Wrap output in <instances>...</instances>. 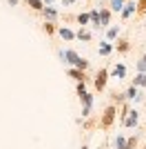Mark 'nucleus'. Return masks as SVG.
<instances>
[{
  "instance_id": "f257e3e1",
  "label": "nucleus",
  "mask_w": 146,
  "mask_h": 149,
  "mask_svg": "<svg viewBox=\"0 0 146 149\" xmlns=\"http://www.w3.org/2000/svg\"><path fill=\"white\" fill-rule=\"evenodd\" d=\"M115 118V107H109L106 111H104V118H102V127H109Z\"/></svg>"
},
{
  "instance_id": "f03ea898",
  "label": "nucleus",
  "mask_w": 146,
  "mask_h": 149,
  "mask_svg": "<svg viewBox=\"0 0 146 149\" xmlns=\"http://www.w3.org/2000/svg\"><path fill=\"white\" fill-rule=\"evenodd\" d=\"M104 82H106V71H100V74H97V78H95V87L102 89Z\"/></svg>"
},
{
  "instance_id": "7ed1b4c3",
  "label": "nucleus",
  "mask_w": 146,
  "mask_h": 149,
  "mask_svg": "<svg viewBox=\"0 0 146 149\" xmlns=\"http://www.w3.org/2000/svg\"><path fill=\"white\" fill-rule=\"evenodd\" d=\"M135 123H137V113L133 111V116H131V118L126 120V125H128V127H131V125H135Z\"/></svg>"
},
{
  "instance_id": "20e7f679",
  "label": "nucleus",
  "mask_w": 146,
  "mask_h": 149,
  "mask_svg": "<svg viewBox=\"0 0 146 149\" xmlns=\"http://www.w3.org/2000/svg\"><path fill=\"white\" fill-rule=\"evenodd\" d=\"M115 145H117L120 149H126V143H124V138H117V140H115Z\"/></svg>"
},
{
  "instance_id": "39448f33",
  "label": "nucleus",
  "mask_w": 146,
  "mask_h": 149,
  "mask_svg": "<svg viewBox=\"0 0 146 149\" xmlns=\"http://www.w3.org/2000/svg\"><path fill=\"white\" fill-rule=\"evenodd\" d=\"M29 5L33 7V9H40V7H42V5H40V0H29Z\"/></svg>"
},
{
  "instance_id": "423d86ee",
  "label": "nucleus",
  "mask_w": 146,
  "mask_h": 149,
  "mask_svg": "<svg viewBox=\"0 0 146 149\" xmlns=\"http://www.w3.org/2000/svg\"><path fill=\"white\" fill-rule=\"evenodd\" d=\"M137 82H140V85H146V76H140V78H137Z\"/></svg>"
},
{
  "instance_id": "0eeeda50",
  "label": "nucleus",
  "mask_w": 146,
  "mask_h": 149,
  "mask_svg": "<svg viewBox=\"0 0 146 149\" xmlns=\"http://www.w3.org/2000/svg\"><path fill=\"white\" fill-rule=\"evenodd\" d=\"M140 11H146V0H142V2H140Z\"/></svg>"
},
{
  "instance_id": "6e6552de",
  "label": "nucleus",
  "mask_w": 146,
  "mask_h": 149,
  "mask_svg": "<svg viewBox=\"0 0 146 149\" xmlns=\"http://www.w3.org/2000/svg\"><path fill=\"white\" fill-rule=\"evenodd\" d=\"M82 149H86V147H82Z\"/></svg>"
}]
</instances>
